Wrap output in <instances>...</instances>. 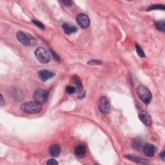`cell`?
I'll use <instances>...</instances> for the list:
<instances>
[{
	"mask_svg": "<svg viewBox=\"0 0 165 165\" xmlns=\"http://www.w3.org/2000/svg\"><path fill=\"white\" fill-rule=\"evenodd\" d=\"M21 109L23 112L29 114H36L39 113L42 110L41 104L37 103L36 101L34 102H27L23 103Z\"/></svg>",
	"mask_w": 165,
	"mask_h": 165,
	"instance_id": "obj_1",
	"label": "cell"
},
{
	"mask_svg": "<svg viewBox=\"0 0 165 165\" xmlns=\"http://www.w3.org/2000/svg\"><path fill=\"white\" fill-rule=\"evenodd\" d=\"M137 94L139 99H140L144 104L148 105L151 102L152 96L150 91L147 86L143 85H139L137 88Z\"/></svg>",
	"mask_w": 165,
	"mask_h": 165,
	"instance_id": "obj_2",
	"label": "cell"
},
{
	"mask_svg": "<svg viewBox=\"0 0 165 165\" xmlns=\"http://www.w3.org/2000/svg\"><path fill=\"white\" fill-rule=\"evenodd\" d=\"M17 40L25 46L33 47L36 44V40L33 36L28 33H23L21 31H19L16 34Z\"/></svg>",
	"mask_w": 165,
	"mask_h": 165,
	"instance_id": "obj_3",
	"label": "cell"
},
{
	"mask_svg": "<svg viewBox=\"0 0 165 165\" xmlns=\"http://www.w3.org/2000/svg\"><path fill=\"white\" fill-rule=\"evenodd\" d=\"M34 54L38 61L41 63H43V64L48 63L51 59V56H50L49 52L45 48L43 47L37 48L35 50Z\"/></svg>",
	"mask_w": 165,
	"mask_h": 165,
	"instance_id": "obj_4",
	"label": "cell"
},
{
	"mask_svg": "<svg viewBox=\"0 0 165 165\" xmlns=\"http://www.w3.org/2000/svg\"><path fill=\"white\" fill-rule=\"evenodd\" d=\"M98 106L99 111L103 114H108L110 112L111 107L109 99L106 97H101L98 102Z\"/></svg>",
	"mask_w": 165,
	"mask_h": 165,
	"instance_id": "obj_5",
	"label": "cell"
},
{
	"mask_svg": "<svg viewBox=\"0 0 165 165\" xmlns=\"http://www.w3.org/2000/svg\"><path fill=\"white\" fill-rule=\"evenodd\" d=\"M48 93L45 90L37 89L36 90L33 95V98L37 103L43 104L45 102L48 98Z\"/></svg>",
	"mask_w": 165,
	"mask_h": 165,
	"instance_id": "obj_6",
	"label": "cell"
},
{
	"mask_svg": "<svg viewBox=\"0 0 165 165\" xmlns=\"http://www.w3.org/2000/svg\"><path fill=\"white\" fill-rule=\"evenodd\" d=\"M76 21H77L79 26L83 29H88L90 24L89 17L83 13H80L77 16V17H76Z\"/></svg>",
	"mask_w": 165,
	"mask_h": 165,
	"instance_id": "obj_7",
	"label": "cell"
},
{
	"mask_svg": "<svg viewBox=\"0 0 165 165\" xmlns=\"http://www.w3.org/2000/svg\"><path fill=\"white\" fill-rule=\"evenodd\" d=\"M55 72L48 71V70H42L38 72V75L40 79L43 81H47L48 79L52 78L55 75Z\"/></svg>",
	"mask_w": 165,
	"mask_h": 165,
	"instance_id": "obj_8",
	"label": "cell"
},
{
	"mask_svg": "<svg viewBox=\"0 0 165 165\" xmlns=\"http://www.w3.org/2000/svg\"><path fill=\"white\" fill-rule=\"evenodd\" d=\"M139 117L146 126H148L152 125V117L148 112L145 110L141 111L139 113Z\"/></svg>",
	"mask_w": 165,
	"mask_h": 165,
	"instance_id": "obj_9",
	"label": "cell"
},
{
	"mask_svg": "<svg viewBox=\"0 0 165 165\" xmlns=\"http://www.w3.org/2000/svg\"><path fill=\"white\" fill-rule=\"evenodd\" d=\"M144 154L147 157H154L157 152V148L152 144H146L143 147Z\"/></svg>",
	"mask_w": 165,
	"mask_h": 165,
	"instance_id": "obj_10",
	"label": "cell"
},
{
	"mask_svg": "<svg viewBox=\"0 0 165 165\" xmlns=\"http://www.w3.org/2000/svg\"><path fill=\"white\" fill-rule=\"evenodd\" d=\"M62 27H63V30H64L65 32V33L68 35L75 33L78 31L77 27H75L74 25L71 23H65L63 25Z\"/></svg>",
	"mask_w": 165,
	"mask_h": 165,
	"instance_id": "obj_11",
	"label": "cell"
},
{
	"mask_svg": "<svg viewBox=\"0 0 165 165\" xmlns=\"http://www.w3.org/2000/svg\"><path fill=\"white\" fill-rule=\"evenodd\" d=\"M49 154L54 157H58L61 154V148L57 144H52L49 147Z\"/></svg>",
	"mask_w": 165,
	"mask_h": 165,
	"instance_id": "obj_12",
	"label": "cell"
},
{
	"mask_svg": "<svg viewBox=\"0 0 165 165\" xmlns=\"http://www.w3.org/2000/svg\"><path fill=\"white\" fill-rule=\"evenodd\" d=\"M125 157L126 158H128L129 159L134 161L135 163H137L138 164H148L149 162L147 160L143 159L141 157H139L137 156H135L134 155H126Z\"/></svg>",
	"mask_w": 165,
	"mask_h": 165,
	"instance_id": "obj_13",
	"label": "cell"
},
{
	"mask_svg": "<svg viewBox=\"0 0 165 165\" xmlns=\"http://www.w3.org/2000/svg\"><path fill=\"white\" fill-rule=\"evenodd\" d=\"M86 152V148L85 147V146L83 144H80V145H78V147L75 148V154L79 157H82L85 155Z\"/></svg>",
	"mask_w": 165,
	"mask_h": 165,
	"instance_id": "obj_14",
	"label": "cell"
},
{
	"mask_svg": "<svg viewBox=\"0 0 165 165\" xmlns=\"http://www.w3.org/2000/svg\"><path fill=\"white\" fill-rule=\"evenodd\" d=\"M73 81L74 82V84L76 86V88H77V90L78 92H81L82 89V85L81 83V81L80 79L79 78L78 76L75 75L73 77Z\"/></svg>",
	"mask_w": 165,
	"mask_h": 165,
	"instance_id": "obj_15",
	"label": "cell"
},
{
	"mask_svg": "<svg viewBox=\"0 0 165 165\" xmlns=\"http://www.w3.org/2000/svg\"><path fill=\"white\" fill-rule=\"evenodd\" d=\"M155 26L156 29L159 31L164 32V30H165V23H164V20L155 22Z\"/></svg>",
	"mask_w": 165,
	"mask_h": 165,
	"instance_id": "obj_16",
	"label": "cell"
},
{
	"mask_svg": "<svg viewBox=\"0 0 165 165\" xmlns=\"http://www.w3.org/2000/svg\"><path fill=\"white\" fill-rule=\"evenodd\" d=\"M136 52L139 57H141V58H145V54L143 51V50L142 49V48L140 47V45L136 44Z\"/></svg>",
	"mask_w": 165,
	"mask_h": 165,
	"instance_id": "obj_17",
	"label": "cell"
},
{
	"mask_svg": "<svg viewBox=\"0 0 165 165\" xmlns=\"http://www.w3.org/2000/svg\"><path fill=\"white\" fill-rule=\"evenodd\" d=\"M156 9L164 10V6L163 5H152L150 7H149L148 10H156Z\"/></svg>",
	"mask_w": 165,
	"mask_h": 165,
	"instance_id": "obj_18",
	"label": "cell"
},
{
	"mask_svg": "<svg viewBox=\"0 0 165 165\" xmlns=\"http://www.w3.org/2000/svg\"><path fill=\"white\" fill-rule=\"evenodd\" d=\"M66 92L68 94H73L76 92V89H75V88H74V86L68 85L66 88Z\"/></svg>",
	"mask_w": 165,
	"mask_h": 165,
	"instance_id": "obj_19",
	"label": "cell"
},
{
	"mask_svg": "<svg viewBox=\"0 0 165 165\" xmlns=\"http://www.w3.org/2000/svg\"><path fill=\"white\" fill-rule=\"evenodd\" d=\"M33 22L34 25H36V26H37L39 28H40L41 29H45V26H44V25L42 24L41 23L39 22L38 21H36V20H33Z\"/></svg>",
	"mask_w": 165,
	"mask_h": 165,
	"instance_id": "obj_20",
	"label": "cell"
},
{
	"mask_svg": "<svg viewBox=\"0 0 165 165\" xmlns=\"http://www.w3.org/2000/svg\"><path fill=\"white\" fill-rule=\"evenodd\" d=\"M47 164L48 165H57L58 164V161H56L55 159H49L47 163Z\"/></svg>",
	"mask_w": 165,
	"mask_h": 165,
	"instance_id": "obj_21",
	"label": "cell"
},
{
	"mask_svg": "<svg viewBox=\"0 0 165 165\" xmlns=\"http://www.w3.org/2000/svg\"><path fill=\"white\" fill-rule=\"evenodd\" d=\"M88 63L90 65H101V61L99 60H92V61H88Z\"/></svg>",
	"mask_w": 165,
	"mask_h": 165,
	"instance_id": "obj_22",
	"label": "cell"
},
{
	"mask_svg": "<svg viewBox=\"0 0 165 165\" xmlns=\"http://www.w3.org/2000/svg\"><path fill=\"white\" fill-rule=\"evenodd\" d=\"M62 3L64 4L65 6H67V7H71V6L72 5V1H70V0H67V1H63L61 2Z\"/></svg>",
	"mask_w": 165,
	"mask_h": 165,
	"instance_id": "obj_23",
	"label": "cell"
},
{
	"mask_svg": "<svg viewBox=\"0 0 165 165\" xmlns=\"http://www.w3.org/2000/svg\"><path fill=\"white\" fill-rule=\"evenodd\" d=\"M51 53L52 54V55H53V56H54V58L56 60H57V61H59V57L58 55H56V54L54 53V52L53 51V50H51Z\"/></svg>",
	"mask_w": 165,
	"mask_h": 165,
	"instance_id": "obj_24",
	"label": "cell"
},
{
	"mask_svg": "<svg viewBox=\"0 0 165 165\" xmlns=\"http://www.w3.org/2000/svg\"><path fill=\"white\" fill-rule=\"evenodd\" d=\"M5 102L4 101V99H3V96L1 94V106H3L4 105H5Z\"/></svg>",
	"mask_w": 165,
	"mask_h": 165,
	"instance_id": "obj_25",
	"label": "cell"
},
{
	"mask_svg": "<svg viewBox=\"0 0 165 165\" xmlns=\"http://www.w3.org/2000/svg\"><path fill=\"white\" fill-rule=\"evenodd\" d=\"M161 159H162V160L163 161H164V155H165V153H164V152H162V153L161 154Z\"/></svg>",
	"mask_w": 165,
	"mask_h": 165,
	"instance_id": "obj_26",
	"label": "cell"
}]
</instances>
